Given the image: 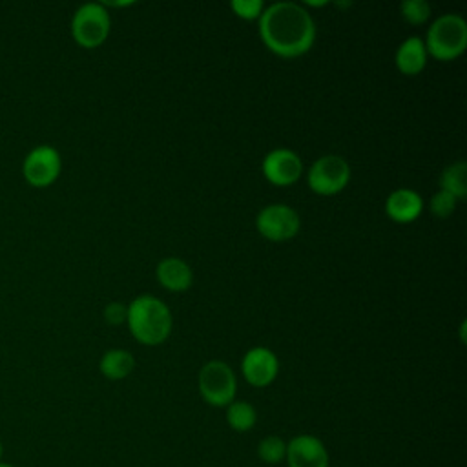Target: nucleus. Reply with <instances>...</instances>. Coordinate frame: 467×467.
<instances>
[{"label":"nucleus","instance_id":"obj_23","mask_svg":"<svg viewBox=\"0 0 467 467\" xmlns=\"http://www.w3.org/2000/svg\"><path fill=\"white\" fill-rule=\"evenodd\" d=\"M327 2H306V5H325Z\"/></svg>","mask_w":467,"mask_h":467},{"label":"nucleus","instance_id":"obj_8","mask_svg":"<svg viewBox=\"0 0 467 467\" xmlns=\"http://www.w3.org/2000/svg\"><path fill=\"white\" fill-rule=\"evenodd\" d=\"M60 153L47 144L33 148L22 164V173L31 186H49L60 173Z\"/></svg>","mask_w":467,"mask_h":467},{"label":"nucleus","instance_id":"obj_21","mask_svg":"<svg viewBox=\"0 0 467 467\" xmlns=\"http://www.w3.org/2000/svg\"><path fill=\"white\" fill-rule=\"evenodd\" d=\"M230 7L234 9V13L244 20H254L259 18V15L263 13V2L261 0H232Z\"/></svg>","mask_w":467,"mask_h":467},{"label":"nucleus","instance_id":"obj_3","mask_svg":"<svg viewBox=\"0 0 467 467\" xmlns=\"http://www.w3.org/2000/svg\"><path fill=\"white\" fill-rule=\"evenodd\" d=\"M429 55L438 60H452L460 57L467 47V22L458 13H445L438 16L423 42Z\"/></svg>","mask_w":467,"mask_h":467},{"label":"nucleus","instance_id":"obj_10","mask_svg":"<svg viewBox=\"0 0 467 467\" xmlns=\"http://www.w3.org/2000/svg\"><path fill=\"white\" fill-rule=\"evenodd\" d=\"M241 370L244 379L254 387H266L270 385L277 372L279 361L277 356L266 347H254L250 348L241 363Z\"/></svg>","mask_w":467,"mask_h":467},{"label":"nucleus","instance_id":"obj_2","mask_svg":"<svg viewBox=\"0 0 467 467\" xmlns=\"http://www.w3.org/2000/svg\"><path fill=\"white\" fill-rule=\"evenodd\" d=\"M128 327L137 341L159 345L171 332L170 308L153 296H139L128 305Z\"/></svg>","mask_w":467,"mask_h":467},{"label":"nucleus","instance_id":"obj_17","mask_svg":"<svg viewBox=\"0 0 467 467\" xmlns=\"http://www.w3.org/2000/svg\"><path fill=\"white\" fill-rule=\"evenodd\" d=\"M226 421L234 431L246 432L255 425L257 414H255V409L248 401L234 400L230 405H226Z\"/></svg>","mask_w":467,"mask_h":467},{"label":"nucleus","instance_id":"obj_19","mask_svg":"<svg viewBox=\"0 0 467 467\" xmlns=\"http://www.w3.org/2000/svg\"><path fill=\"white\" fill-rule=\"evenodd\" d=\"M400 7L409 24H423L431 16V5L427 0H403Z\"/></svg>","mask_w":467,"mask_h":467},{"label":"nucleus","instance_id":"obj_25","mask_svg":"<svg viewBox=\"0 0 467 467\" xmlns=\"http://www.w3.org/2000/svg\"><path fill=\"white\" fill-rule=\"evenodd\" d=\"M0 467H15V465H11V463H5V462H0Z\"/></svg>","mask_w":467,"mask_h":467},{"label":"nucleus","instance_id":"obj_5","mask_svg":"<svg viewBox=\"0 0 467 467\" xmlns=\"http://www.w3.org/2000/svg\"><path fill=\"white\" fill-rule=\"evenodd\" d=\"M71 33L78 46L99 47L109 33V13L102 4L88 2L80 5L71 20Z\"/></svg>","mask_w":467,"mask_h":467},{"label":"nucleus","instance_id":"obj_24","mask_svg":"<svg viewBox=\"0 0 467 467\" xmlns=\"http://www.w3.org/2000/svg\"><path fill=\"white\" fill-rule=\"evenodd\" d=\"M2 456H4V445H2V441H0V462H2Z\"/></svg>","mask_w":467,"mask_h":467},{"label":"nucleus","instance_id":"obj_16","mask_svg":"<svg viewBox=\"0 0 467 467\" xmlns=\"http://www.w3.org/2000/svg\"><path fill=\"white\" fill-rule=\"evenodd\" d=\"M440 184H441L443 192H449L456 199L465 197V193H467V164L463 161L449 164L441 171Z\"/></svg>","mask_w":467,"mask_h":467},{"label":"nucleus","instance_id":"obj_20","mask_svg":"<svg viewBox=\"0 0 467 467\" xmlns=\"http://www.w3.org/2000/svg\"><path fill=\"white\" fill-rule=\"evenodd\" d=\"M456 201H458V199H456L454 195H451L449 192L438 190V192L432 195L429 206H431V212H432L436 217L445 219V217H449V215L454 212Z\"/></svg>","mask_w":467,"mask_h":467},{"label":"nucleus","instance_id":"obj_13","mask_svg":"<svg viewBox=\"0 0 467 467\" xmlns=\"http://www.w3.org/2000/svg\"><path fill=\"white\" fill-rule=\"evenodd\" d=\"M157 279L162 286L173 292H184L193 281L192 268L179 257H166L157 265Z\"/></svg>","mask_w":467,"mask_h":467},{"label":"nucleus","instance_id":"obj_14","mask_svg":"<svg viewBox=\"0 0 467 467\" xmlns=\"http://www.w3.org/2000/svg\"><path fill=\"white\" fill-rule=\"evenodd\" d=\"M396 66L405 75H418L427 64V49L420 36L405 38L396 49Z\"/></svg>","mask_w":467,"mask_h":467},{"label":"nucleus","instance_id":"obj_6","mask_svg":"<svg viewBox=\"0 0 467 467\" xmlns=\"http://www.w3.org/2000/svg\"><path fill=\"white\" fill-rule=\"evenodd\" d=\"M350 181V166L339 155H323L308 170V186L321 195L341 192Z\"/></svg>","mask_w":467,"mask_h":467},{"label":"nucleus","instance_id":"obj_12","mask_svg":"<svg viewBox=\"0 0 467 467\" xmlns=\"http://www.w3.org/2000/svg\"><path fill=\"white\" fill-rule=\"evenodd\" d=\"M423 210V199L418 192L409 188L394 190L385 201L387 215L396 223H410Z\"/></svg>","mask_w":467,"mask_h":467},{"label":"nucleus","instance_id":"obj_1","mask_svg":"<svg viewBox=\"0 0 467 467\" xmlns=\"http://www.w3.org/2000/svg\"><path fill=\"white\" fill-rule=\"evenodd\" d=\"M259 35L270 51L294 58L312 47L316 24L303 5L275 2L259 15Z\"/></svg>","mask_w":467,"mask_h":467},{"label":"nucleus","instance_id":"obj_11","mask_svg":"<svg viewBox=\"0 0 467 467\" xmlns=\"http://www.w3.org/2000/svg\"><path fill=\"white\" fill-rule=\"evenodd\" d=\"M288 467H328V452L323 441L312 434H299L286 443Z\"/></svg>","mask_w":467,"mask_h":467},{"label":"nucleus","instance_id":"obj_22","mask_svg":"<svg viewBox=\"0 0 467 467\" xmlns=\"http://www.w3.org/2000/svg\"><path fill=\"white\" fill-rule=\"evenodd\" d=\"M104 317H106V321H108L109 325H120V323H124L126 317H128V306L122 305V303L113 301V303L106 305V308H104Z\"/></svg>","mask_w":467,"mask_h":467},{"label":"nucleus","instance_id":"obj_4","mask_svg":"<svg viewBox=\"0 0 467 467\" xmlns=\"http://www.w3.org/2000/svg\"><path fill=\"white\" fill-rule=\"evenodd\" d=\"M237 379L230 365L212 359L199 372V392L202 400L213 407H226L234 401Z\"/></svg>","mask_w":467,"mask_h":467},{"label":"nucleus","instance_id":"obj_9","mask_svg":"<svg viewBox=\"0 0 467 467\" xmlns=\"http://www.w3.org/2000/svg\"><path fill=\"white\" fill-rule=\"evenodd\" d=\"M265 177L277 186L296 182L303 173V162L299 155L288 148H275L263 159Z\"/></svg>","mask_w":467,"mask_h":467},{"label":"nucleus","instance_id":"obj_15","mask_svg":"<svg viewBox=\"0 0 467 467\" xmlns=\"http://www.w3.org/2000/svg\"><path fill=\"white\" fill-rule=\"evenodd\" d=\"M100 372L109 379H122L126 378L133 367L135 359L128 350L122 348H111L100 358Z\"/></svg>","mask_w":467,"mask_h":467},{"label":"nucleus","instance_id":"obj_18","mask_svg":"<svg viewBox=\"0 0 467 467\" xmlns=\"http://www.w3.org/2000/svg\"><path fill=\"white\" fill-rule=\"evenodd\" d=\"M257 456L265 463H281L286 456V441L279 436H266L257 445Z\"/></svg>","mask_w":467,"mask_h":467},{"label":"nucleus","instance_id":"obj_7","mask_svg":"<svg viewBox=\"0 0 467 467\" xmlns=\"http://www.w3.org/2000/svg\"><path fill=\"white\" fill-rule=\"evenodd\" d=\"M255 224L263 237L270 241H286L297 234L301 221L294 208H290L288 204L275 202L265 206L257 213Z\"/></svg>","mask_w":467,"mask_h":467}]
</instances>
